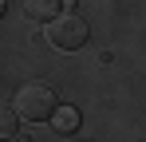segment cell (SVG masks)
<instances>
[{
  "label": "cell",
  "mask_w": 146,
  "mask_h": 142,
  "mask_svg": "<svg viewBox=\"0 0 146 142\" xmlns=\"http://www.w3.org/2000/svg\"><path fill=\"white\" fill-rule=\"evenodd\" d=\"M0 16H4V0H0Z\"/></svg>",
  "instance_id": "52a82bcc"
},
{
  "label": "cell",
  "mask_w": 146,
  "mask_h": 142,
  "mask_svg": "<svg viewBox=\"0 0 146 142\" xmlns=\"http://www.w3.org/2000/svg\"><path fill=\"white\" fill-rule=\"evenodd\" d=\"M12 107H16V115H20V118H28V122H48V118H51V111L59 107V99H55V91H51L48 83L32 79V83H24V87L16 91Z\"/></svg>",
  "instance_id": "6da1fadb"
},
{
  "label": "cell",
  "mask_w": 146,
  "mask_h": 142,
  "mask_svg": "<svg viewBox=\"0 0 146 142\" xmlns=\"http://www.w3.org/2000/svg\"><path fill=\"white\" fill-rule=\"evenodd\" d=\"M87 36H91V28H87V20H83L79 12L51 16L48 32H44V40H51V47H59V51H79V47L87 44Z\"/></svg>",
  "instance_id": "7a4b0ae2"
},
{
  "label": "cell",
  "mask_w": 146,
  "mask_h": 142,
  "mask_svg": "<svg viewBox=\"0 0 146 142\" xmlns=\"http://www.w3.org/2000/svg\"><path fill=\"white\" fill-rule=\"evenodd\" d=\"M51 130H55V134H75V130H79V111L67 107V103H59V107L51 111Z\"/></svg>",
  "instance_id": "277c9868"
},
{
  "label": "cell",
  "mask_w": 146,
  "mask_h": 142,
  "mask_svg": "<svg viewBox=\"0 0 146 142\" xmlns=\"http://www.w3.org/2000/svg\"><path fill=\"white\" fill-rule=\"evenodd\" d=\"M16 130H20V115H16V107H12V103H0V138L8 142Z\"/></svg>",
  "instance_id": "5b68a950"
},
{
  "label": "cell",
  "mask_w": 146,
  "mask_h": 142,
  "mask_svg": "<svg viewBox=\"0 0 146 142\" xmlns=\"http://www.w3.org/2000/svg\"><path fill=\"white\" fill-rule=\"evenodd\" d=\"M20 8H24L28 20H36V24H48L51 16H59V0H20Z\"/></svg>",
  "instance_id": "3957f363"
},
{
  "label": "cell",
  "mask_w": 146,
  "mask_h": 142,
  "mask_svg": "<svg viewBox=\"0 0 146 142\" xmlns=\"http://www.w3.org/2000/svg\"><path fill=\"white\" fill-rule=\"evenodd\" d=\"M8 142H28V134H20V130H16V134H12Z\"/></svg>",
  "instance_id": "8992f818"
}]
</instances>
